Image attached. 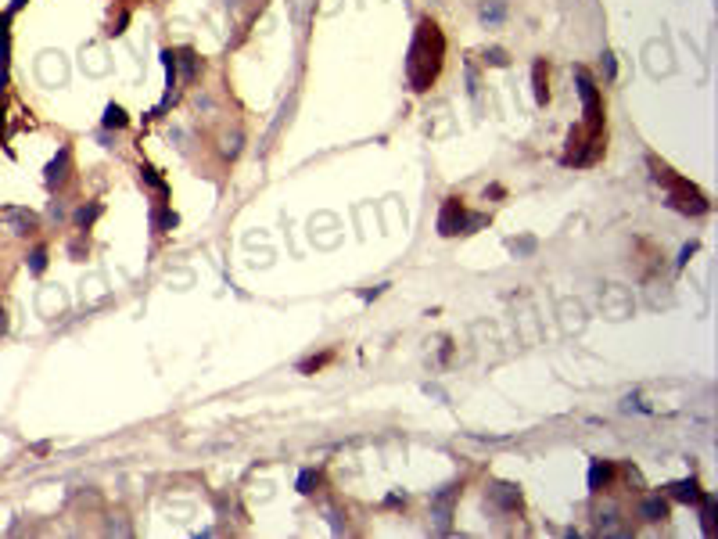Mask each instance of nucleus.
Instances as JSON below:
<instances>
[{"label":"nucleus","mask_w":718,"mask_h":539,"mask_svg":"<svg viewBox=\"0 0 718 539\" xmlns=\"http://www.w3.org/2000/svg\"><path fill=\"white\" fill-rule=\"evenodd\" d=\"M97 216H101V205H83V209L76 213V223H79V226H90Z\"/></svg>","instance_id":"19"},{"label":"nucleus","mask_w":718,"mask_h":539,"mask_svg":"<svg viewBox=\"0 0 718 539\" xmlns=\"http://www.w3.org/2000/svg\"><path fill=\"white\" fill-rule=\"evenodd\" d=\"M603 69H607V76H610V79H615L618 65H615V58H610V54H603Z\"/></svg>","instance_id":"26"},{"label":"nucleus","mask_w":718,"mask_h":539,"mask_svg":"<svg viewBox=\"0 0 718 539\" xmlns=\"http://www.w3.org/2000/svg\"><path fill=\"white\" fill-rule=\"evenodd\" d=\"M11 15L4 11L0 15V94H4V83H8V65H11Z\"/></svg>","instance_id":"6"},{"label":"nucleus","mask_w":718,"mask_h":539,"mask_svg":"<svg viewBox=\"0 0 718 539\" xmlns=\"http://www.w3.org/2000/svg\"><path fill=\"white\" fill-rule=\"evenodd\" d=\"M463 226H467V209H463L460 198H446L438 213V234L442 238H453V234H463Z\"/></svg>","instance_id":"4"},{"label":"nucleus","mask_w":718,"mask_h":539,"mask_svg":"<svg viewBox=\"0 0 718 539\" xmlns=\"http://www.w3.org/2000/svg\"><path fill=\"white\" fill-rule=\"evenodd\" d=\"M442 54H446V40H442L438 26L431 22V18H420L417 36L410 44V58H406V76H410V87L417 94L428 90L435 83L438 65H442Z\"/></svg>","instance_id":"1"},{"label":"nucleus","mask_w":718,"mask_h":539,"mask_svg":"<svg viewBox=\"0 0 718 539\" xmlns=\"http://www.w3.org/2000/svg\"><path fill=\"white\" fill-rule=\"evenodd\" d=\"M453 500H456V489L449 486V489H442L435 500H431V517L438 522V529L446 532L449 529V517H453Z\"/></svg>","instance_id":"7"},{"label":"nucleus","mask_w":718,"mask_h":539,"mask_svg":"<svg viewBox=\"0 0 718 539\" xmlns=\"http://www.w3.org/2000/svg\"><path fill=\"white\" fill-rule=\"evenodd\" d=\"M155 226H158V231H173V226H176V213H173V209H162V213L155 216Z\"/></svg>","instance_id":"22"},{"label":"nucleus","mask_w":718,"mask_h":539,"mask_svg":"<svg viewBox=\"0 0 718 539\" xmlns=\"http://www.w3.org/2000/svg\"><path fill=\"white\" fill-rule=\"evenodd\" d=\"M485 65L503 69V65H510V58H506V51H503V47H489V51H485Z\"/></svg>","instance_id":"17"},{"label":"nucleus","mask_w":718,"mask_h":539,"mask_svg":"<svg viewBox=\"0 0 718 539\" xmlns=\"http://www.w3.org/2000/svg\"><path fill=\"white\" fill-rule=\"evenodd\" d=\"M503 4H485L481 8V22H503Z\"/></svg>","instance_id":"21"},{"label":"nucleus","mask_w":718,"mask_h":539,"mask_svg":"<svg viewBox=\"0 0 718 539\" xmlns=\"http://www.w3.org/2000/svg\"><path fill=\"white\" fill-rule=\"evenodd\" d=\"M506 248H510L514 256H528V252H535V241H532V238H521V241L510 238V241H506Z\"/></svg>","instance_id":"18"},{"label":"nucleus","mask_w":718,"mask_h":539,"mask_svg":"<svg viewBox=\"0 0 718 539\" xmlns=\"http://www.w3.org/2000/svg\"><path fill=\"white\" fill-rule=\"evenodd\" d=\"M176 65L183 69L187 79H194V72H198V58H194L191 51H180V54H176Z\"/></svg>","instance_id":"16"},{"label":"nucleus","mask_w":718,"mask_h":539,"mask_svg":"<svg viewBox=\"0 0 718 539\" xmlns=\"http://www.w3.org/2000/svg\"><path fill=\"white\" fill-rule=\"evenodd\" d=\"M610 479H615V464L596 461L593 467H589V489H593V492H600L603 486H610Z\"/></svg>","instance_id":"10"},{"label":"nucleus","mask_w":718,"mask_h":539,"mask_svg":"<svg viewBox=\"0 0 718 539\" xmlns=\"http://www.w3.org/2000/svg\"><path fill=\"white\" fill-rule=\"evenodd\" d=\"M701 517H704V532L715 536V496H701Z\"/></svg>","instance_id":"15"},{"label":"nucleus","mask_w":718,"mask_h":539,"mask_svg":"<svg viewBox=\"0 0 718 539\" xmlns=\"http://www.w3.org/2000/svg\"><path fill=\"white\" fill-rule=\"evenodd\" d=\"M575 79H578V94H582V105H585V133L600 137L603 130V105H600V90L596 83L589 79L585 69H575Z\"/></svg>","instance_id":"3"},{"label":"nucleus","mask_w":718,"mask_h":539,"mask_svg":"<svg viewBox=\"0 0 718 539\" xmlns=\"http://www.w3.org/2000/svg\"><path fill=\"white\" fill-rule=\"evenodd\" d=\"M532 83H535V101L546 105L550 101V79H546V61H535L532 65Z\"/></svg>","instance_id":"12"},{"label":"nucleus","mask_w":718,"mask_h":539,"mask_svg":"<svg viewBox=\"0 0 718 539\" xmlns=\"http://www.w3.org/2000/svg\"><path fill=\"white\" fill-rule=\"evenodd\" d=\"M4 331H8V313L0 309V335H4Z\"/></svg>","instance_id":"28"},{"label":"nucleus","mask_w":718,"mask_h":539,"mask_svg":"<svg viewBox=\"0 0 718 539\" xmlns=\"http://www.w3.org/2000/svg\"><path fill=\"white\" fill-rule=\"evenodd\" d=\"M646 162H650V169H653V180L668 188V205H671L675 213H686V216H701V213H708V198H704L701 191H696L690 180L675 176V173L668 169V165H665V162H658L653 155H650Z\"/></svg>","instance_id":"2"},{"label":"nucleus","mask_w":718,"mask_h":539,"mask_svg":"<svg viewBox=\"0 0 718 539\" xmlns=\"http://www.w3.org/2000/svg\"><path fill=\"white\" fill-rule=\"evenodd\" d=\"M44 266H47V248H33V256H29V270H33V274H44Z\"/></svg>","instance_id":"20"},{"label":"nucleus","mask_w":718,"mask_h":539,"mask_svg":"<svg viewBox=\"0 0 718 539\" xmlns=\"http://www.w3.org/2000/svg\"><path fill=\"white\" fill-rule=\"evenodd\" d=\"M489 500H492L499 511H517V507H521V489L510 486V482H496V486L489 489Z\"/></svg>","instance_id":"8"},{"label":"nucleus","mask_w":718,"mask_h":539,"mask_svg":"<svg viewBox=\"0 0 718 539\" xmlns=\"http://www.w3.org/2000/svg\"><path fill=\"white\" fill-rule=\"evenodd\" d=\"M140 173H144V180H147V183H151V188H155L158 194H169V188H165V180H158V176H155V169H147V165H144V169H140Z\"/></svg>","instance_id":"23"},{"label":"nucleus","mask_w":718,"mask_h":539,"mask_svg":"<svg viewBox=\"0 0 718 539\" xmlns=\"http://www.w3.org/2000/svg\"><path fill=\"white\" fill-rule=\"evenodd\" d=\"M701 486H696L693 479H686V482H675L671 486V500H679V504H701Z\"/></svg>","instance_id":"11"},{"label":"nucleus","mask_w":718,"mask_h":539,"mask_svg":"<svg viewBox=\"0 0 718 539\" xmlns=\"http://www.w3.org/2000/svg\"><path fill=\"white\" fill-rule=\"evenodd\" d=\"M485 223H489V216H485V213H474V216H467V226H463V234H474L478 226H485Z\"/></svg>","instance_id":"24"},{"label":"nucleus","mask_w":718,"mask_h":539,"mask_svg":"<svg viewBox=\"0 0 718 539\" xmlns=\"http://www.w3.org/2000/svg\"><path fill=\"white\" fill-rule=\"evenodd\" d=\"M312 482H316V471H302L299 474V492H312Z\"/></svg>","instance_id":"25"},{"label":"nucleus","mask_w":718,"mask_h":539,"mask_svg":"<svg viewBox=\"0 0 718 539\" xmlns=\"http://www.w3.org/2000/svg\"><path fill=\"white\" fill-rule=\"evenodd\" d=\"M26 4H29V0H11V4H8V15L15 18V15H18V11H22Z\"/></svg>","instance_id":"27"},{"label":"nucleus","mask_w":718,"mask_h":539,"mask_svg":"<svg viewBox=\"0 0 718 539\" xmlns=\"http://www.w3.org/2000/svg\"><path fill=\"white\" fill-rule=\"evenodd\" d=\"M101 122H104V130H126V126H130V119H126V112H122L119 105L104 108V119H101Z\"/></svg>","instance_id":"14"},{"label":"nucleus","mask_w":718,"mask_h":539,"mask_svg":"<svg viewBox=\"0 0 718 539\" xmlns=\"http://www.w3.org/2000/svg\"><path fill=\"white\" fill-rule=\"evenodd\" d=\"M640 514L646 517V522H665V517H668V504L661 500V496H646L643 507H640Z\"/></svg>","instance_id":"13"},{"label":"nucleus","mask_w":718,"mask_h":539,"mask_svg":"<svg viewBox=\"0 0 718 539\" xmlns=\"http://www.w3.org/2000/svg\"><path fill=\"white\" fill-rule=\"evenodd\" d=\"M69 158H72L69 148H61V151L51 158V165H47V188H58V183H65V176H69Z\"/></svg>","instance_id":"9"},{"label":"nucleus","mask_w":718,"mask_h":539,"mask_svg":"<svg viewBox=\"0 0 718 539\" xmlns=\"http://www.w3.org/2000/svg\"><path fill=\"white\" fill-rule=\"evenodd\" d=\"M0 219H4V223L11 226V234H18V238L36 234V226H40V219H36L29 209H18V205H8V209H0Z\"/></svg>","instance_id":"5"}]
</instances>
